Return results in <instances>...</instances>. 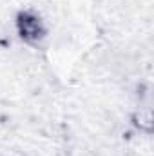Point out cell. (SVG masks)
Returning <instances> with one entry per match:
<instances>
[{
	"label": "cell",
	"mask_w": 154,
	"mask_h": 156,
	"mask_svg": "<svg viewBox=\"0 0 154 156\" xmlns=\"http://www.w3.org/2000/svg\"><path fill=\"white\" fill-rule=\"evenodd\" d=\"M18 31H20V37L27 42H35L44 35L40 18H37L31 13H22L18 16Z\"/></svg>",
	"instance_id": "1"
}]
</instances>
